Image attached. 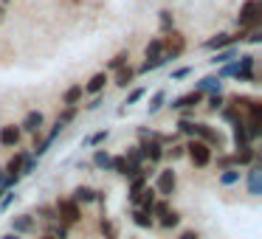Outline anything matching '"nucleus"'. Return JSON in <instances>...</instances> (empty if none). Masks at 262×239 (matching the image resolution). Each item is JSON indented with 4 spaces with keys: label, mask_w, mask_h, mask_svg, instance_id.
Returning <instances> with one entry per match:
<instances>
[{
    "label": "nucleus",
    "mask_w": 262,
    "mask_h": 239,
    "mask_svg": "<svg viewBox=\"0 0 262 239\" xmlns=\"http://www.w3.org/2000/svg\"><path fill=\"white\" fill-rule=\"evenodd\" d=\"M71 200H74L76 205H93L96 203V188H91V186H76L74 192H71Z\"/></svg>",
    "instance_id": "obj_15"
},
{
    "label": "nucleus",
    "mask_w": 262,
    "mask_h": 239,
    "mask_svg": "<svg viewBox=\"0 0 262 239\" xmlns=\"http://www.w3.org/2000/svg\"><path fill=\"white\" fill-rule=\"evenodd\" d=\"M161 45H164V57H166V62H169V59H178L186 51V37L172 29V31H166V37H161Z\"/></svg>",
    "instance_id": "obj_5"
},
{
    "label": "nucleus",
    "mask_w": 262,
    "mask_h": 239,
    "mask_svg": "<svg viewBox=\"0 0 262 239\" xmlns=\"http://www.w3.org/2000/svg\"><path fill=\"white\" fill-rule=\"evenodd\" d=\"M104 203H107V194H104V192H96V205H104Z\"/></svg>",
    "instance_id": "obj_48"
},
{
    "label": "nucleus",
    "mask_w": 262,
    "mask_h": 239,
    "mask_svg": "<svg viewBox=\"0 0 262 239\" xmlns=\"http://www.w3.org/2000/svg\"><path fill=\"white\" fill-rule=\"evenodd\" d=\"M99 107H102V96H93L91 104H85V110H99Z\"/></svg>",
    "instance_id": "obj_47"
},
{
    "label": "nucleus",
    "mask_w": 262,
    "mask_h": 239,
    "mask_svg": "<svg viewBox=\"0 0 262 239\" xmlns=\"http://www.w3.org/2000/svg\"><path fill=\"white\" fill-rule=\"evenodd\" d=\"M223 107H226V99H223V93H217V96H209V113H220Z\"/></svg>",
    "instance_id": "obj_41"
},
{
    "label": "nucleus",
    "mask_w": 262,
    "mask_h": 239,
    "mask_svg": "<svg viewBox=\"0 0 262 239\" xmlns=\"http://www.w3.org/2000/svg\"><path fill=\"white\" fill-rule=\"evenodd\" d=\"M164 104H166V90H155L152 99H149V104H147V113L149 115L161 113V110H164Z\"/></svg>",
    "instance_id": "obj_27"
},
{
    "label": "nucleus",
    "mask_w": 262,
    "mask_h": 239,
    "mask_svg": "<svg viewBox=\"0 0 262 239\" xmlns=\"http://www.w3.org/2000/svg\"><path fill=\"white\" fill-rule=\"evenodd\" d=\"M20 138H23V132H20V127H17V124H3V127H0V147L17 149Z\"/></svg>",
    "instance_id": "obj_11"
},
{
    "label": "nucleus",
    "mask_w": 262,
    "mask_h": 239,
    "mask_svg": "<svg viewBox=\"0 0 262 239\" xmlns=\"http://www.w3.org/2000/svg\"><path fill=\"white\" fill-rule=\"evenodd\" d=\"M124 65H130V54H127V51H119V54H116V57L107 62V70H113V74H116V70L124 68Z\"/></svg>",
    "instance_id": "obj_32"
},
{
    "label": "nucleus",
    "mask_w": 262,
    "mask_h": 239,
    "mask_svg": "<svg viewBox=\"0 0 262 239\" xmlns=\"http://www.w3.org/2000/svg\"><path fill=\"white\" fill-rule=\"evenodd\" d=\"M138 149H141L144 160H149V166H155V163L164 160V149L166 147H161L158 141H141V144H138Z\"/></svg>",
    "instance_id": "obj_12"
},
{
    "label": "nucleus",
    "mask_w": 262,
    "mask_h": 239,
    "mask_svg": "<svg viewBox=\"0 0 262 239\" xmlns=\"http://www.w3.org/2000/svg\"><path fill=\"white\" fill-rule=\"evenodd\" d=\"M34 214H37L34 220H42V222H54V220H57V211H54V205H46V203L37 205Z\"/></svg>",
    "instance_id": "obj_29"
},
{
    "label": "nucleus",
    "mask_w": 262,
    "mask_h": 239,
    "mask_svg": "<svg viewBox=\"0 0 262 239\" xmlns=\"http://www.w3.org/2000/svg\"><path fill=\"white\" fill-rule=\"evenodd\" d=\"M133 79H136V68L124 65V68H119V70H116L113 85H116V87H130V85H133Z\"/></svg>",
    "instance_id": "obj_20"
},
{
    "label": "nucleus",
    "mask_w": 262,
    "mask_h": 239,
    "mask_svg": "<svg viewBox=\"0 0 262 239\" xmlns=\"http://www.w3.org/2000/svg\"><path fill=\"white\" fill-rule=\"evenodd\" d=\"M234 127V135H231V141H234V147L237 149H243V147H248V132H245V124H243V118L237 121V124H231Z\"/></svg>",
    "instance_id": "obj_22"
},
{
    "label": "nucleus",
    "mask_w": 262,
    "mask_h": 239,
    "mask_svg": "<svg viewBox=\"0 0 262 239\" xmlns=\"http://www.w3.org/2000/svg\"><path fill=\"white\" fill-rule=\"evenodd\" d=\"M104 85H107V74H104V70H99V74H93L91 79H88V85L82 87V90H85L88 96H102Z\"/></svg>",
    "instance_id": "obj_16"
},
{
    "label": "nucleus",
    "mask_w": 262,
    "mask_h": 239,
    "mask_svg": "<svg viewBox=\"0 0 262 239\" xmlns=\"http://www.w3.org/2000/svg\"><path fill=\"white\" fill-rule=\"evenodd\" d=\"M46 236H54V239H71V225L54 220V222H46Z\"/></svg>",
    "instance_id": "obj_19"
},
{
    "label": "nucleus",
    "mask_w": 262,
    "mask_h": 239,
    "mask_svg": "<svg viewBox=\"0 0 262 239\" xmlns=\"http://www.w3.org/2000/svg\"><path fill=\"white\" fill-rule=\"evenodd\" d=\"M9 228H12V233H17V236H26V233L37 231V220H34V214H17V217L9 220Z\"/></svg>",
    "instance_id": "obj_7"
},
{
    "label": "nucleus",
    "mask_w": 262,
    "mask_h": 239,
    "mask_svg": "<svg viewBox=\"0 0 262 239\" xmlns=\"http://www.w3.org/2000/svg\"><path fill=\"white\" fill-rule=\"evenodd\" d=\"M0 197H3V192H0Z\"/></svg>",
    "instance_id": "obj_53"
},
{
    "label": "nucleus",
    "mask_w": 262,
    "mask_h": 239,
    "mask_svg": "<svg viewBox=\"0 0 262 239\" xmlns=\"http://www.w3.org/2000/svg\"><path fill=\"white\" fill-rule=\"evenodd\" d=\"M37 239H54V236H46V233H42V236H37Z\"/></svg>",
    "instance_id": "obj_50"
},
{
    "label": "nucleus",
    "mask_w": 262,
    "mask_h": 239,
    "mask_svg": "<svg viewBox=\"0 0 262 239\" xmlns=\"http://www.w3.org/2000/svg\"><path fill=\"white\" fill-rule=\"evenodd\" d=\"M186 147V158L192 160V166L194 169H206V166L214 160V149L211 147H206L203 141H198V138H192L189 144H183Z\"/></svg>",
    "instance_id": "obj_1"
},
{
    "label": "nucleus",
    "mask_w": 262,
    "mask_h": 239,
    "mask_svg": "<svg viewBox=\"0 0 262 239\" xmlns=\"http://www.w3.org/2000/svg\"><path fill=\"white\" fill-rule=\"evenodd\" d=\"M130 220H133V225L141 228V231H152V228H155V220L147 214V211H141V208H133L130 211Z\"/></svg>",
    "instance_id": "obj_18"
},
{
    "label": "nucleus",
    "mask_w": 262,
    "mask_h": 239,
    "mask_svg": "<svg viewBox=\"0 0 262 239\" xmlns=\"http://www.w3.org/2000/svg\"><path fill=\"white\" fill-rule=\"evenodd\" d=\"M262 17V3L259 0H245L239 6V14H237V26L239 29H254Z\"/></svg>",
    "instance_id": "obj_4"
},
{
    "label": "nucleus",
    "mask_w": 262,
    "mask_h": 239,
    "mask_svg": "<svg viewBox=\"0 0 262 239\" xmlns=\"http://www.w3.org/2000/svg\"><path fill=\"white\" fill-rule=\"evenodd\" d=\"M14 197H17V194H14V188H9V192H3V197H0V211H6L9 205L14 203Z\"/></svg>",
    "instance_id": "obj_42"
},
{
    "label": "nucleus",
    "mask_w": 262,
    "mask_h": 239,
    "mask_svg": "<svg viewBox=\"0 0 262 239\" xmlns=\"http://www.w3.org/2000/svg\"><path fill=\"white\" fill-rule=\"evenodd\" d=\"M110 158H113V155H110L107 149H96V152H93V158H91V166L110 172Z\"/></svg>",
    "instance_id": "obj_26"
},
{
    "label": "nucleus",
    "mask_w": 262,
    "mask_h": 239,
    "mask_svg": "<svg viewBox=\"0 0 262 239\" xmlns=\"http://www.w3.org/2000/svg\"><path fill=\"white\" fill-rule=\"evenodd\" d=\"M245 40H248L251 45H259V42H262V34H259L256 29H251V34H245Z\"/></svg>",
    "instance_id": "obj_45"
},
{
    "label": "nucleus",
    "mask_w": 262,
    "mask_h": 239,
    "mask_svg": "<svg viewBox=\"0 0 262 239\" xmlns=\"http://www.w3.org/2000/svg\"><path fill=\"white\" fill-rule=\"evenodd\" d=\"M0 239H23V236H17V233H12V231H9V233H3Z\"/></svg>",
    "instance_id": "obj_49"
},
{
    "label": "nucleus",
    "mask_w": 262,
    "mask_h": 239,
    "mask_svg": "<svg viewBox=\"0 0 262 239\" xmlns=\"http://www.w3.org/2000/svg\"><path fill=\"white\" fill-rule=\"evenodd\" d=\"M178 132H181V135L194 138V132H198V121H192V118H181V121H178Z\"/></svg>",
    "instance_id": "obj_34"
},
{
    "label": "nucleus",
    "mask_w": 262,
    "mask_h": 239,
    "mask_svg": "<svg viewBox=\"0 0 262 239\" xmlns=\"http://www.w3.org/2000/svg\"><path fill=\"white\" fill-rule=\"evenodd\" d=\"M256 160H259V155H256V149H254V144H248V147H243V149H237V152H234V166H237V169H248L251 163H256Z\"/></svg>",
    "instance_id": "obj_14"
},
{
    "label": "nucleus",
    "mask_w": 262,
    "mask_h": 239,
    "mask_svg": "<svg viewBox=\"0 0 262 239\" xmlns=\"http://www.w3.org/2000/svg\"><path fill=\"white\" fill-rule=\"evenodd\" d=\"M237 59V51L234 48H226V51H217L214 57H211V65H228Z\"/></svg>",
    "instance_id": "obj_30"
},
{
    "label": "nucleus",
    "mask_w": 262,
    "mask_h": 239,
    "mask_svg": "<svg viewBox=\"0 0 262 239\" xmlns=\"http://www.w3.org/2000/svg\"><path fill=\"white\" fill-rule=\"evenodd\" d=\"M144 93H147V90H144V87H136V90H130V96H127V107H130V104H138V102H141V99H144Z\"/></svg>",
    "instance_id": "obj_43"
},
{
    "label": "nucleus",
    "mask_w": 262,
    "mask_h": 239,
    "mask_svg": "<svg viewBox=\"0 0 262 239\" xmlns=\"http://www.w3.org/2000/svg\"><path fill=\"white\" fill-rule=\"evenodd\" d=\"M206 96H200L198 90H189V93H183V96H178V99H172L169 102V110H178V113H183V110H194L200 102H203Z\"/></svg>",
    "instance_id": "obj_10"
},
{
    "label": "nucleus",
    "mask_w": 262,
    "mask_h": 239,
    "mask_svg": "<svg viewBox=\"0 0 262 239\" xmlns=\"http://www.w3.org/2000/svg\"><path fill=\"white\" fill-rule=\"evenodd\" d=\"M192 74V68H189V65H183V68H178V70H172V79H186V76Z\"/></svg>",
    "instance_id": "obj_44"
},
{
    "label": "nucleus",
    "mask_w": 262,
    "mask_h": 239,
    "mask_svg": "<svg viewBox=\"0 0 262 239\" xmlns=\"http://www.w3.org/2000/svg\"><path fill=\"white\" fill-rule=\"evenodd\" d=\"M54 211H57V220L65 222V225H76V222H82V208L71 197L57 200V203H54Z\"/></svg>",
    "instance_id": "obj_3"
},
{
    "label": "nucleus",
    "mask_w": 262,
    "mask_h": 239,
    "mask_svg": "<svg viewBox=\"0 0 262 239\" xmlns=\"http://www.w3.org/2000/svg\"><path fill=\"white\" fill-rule=\"evenodd\" d=\"M42 124H46V115L40 113V110H29L26 113V118L20 121V132H29V135H40L42 132Z\"/></svg>",
    "instance_id": "obj_8"
},
{
    "label": "nucleus",
    "mask_w": 262,
    "mask_h": 239,
    "mask_svg": "<svg viewBox=\"0 0 262 239\" xmlns=\"http://www.w3.org/2000/svg\"><path fill=\"white\" fill-rule=\"evenodd\" d=\"M239 177H243V172H239V169H223L220 175H217V183L228 188V186H237Z\"/></svg>",
    "instance_id": "obj_23"
},
{
    "label": "nucleus",
    "mask_w": 262,
    "mask_h": 239,
    "mask_svg": "<svg viewBox=\"0 0 262 239\" xmlns=\"http://www.w3.org/2000/svg\"><path fill=\"white\" fill-rule=\"evenodd\" d=\"M0 23H3V6H0Z\"/></svg>",
    "instance_id": "obj_51"
},
{
    "label": "nucleus",
    "mask_w": 262,
    "mask_h": 239,
    "mask_svg": "<svg viewBox=\"0 0 262 239\" xmlns=\"http://www.w3.org/2000/svg\"><path fill=\"white\" fill-rule=\"evenodd\" d=\"M223 169H237L234 166V155H228V152L217 155V172H223Z\"/></svg>",
    "instance_id": "obj_40"
},
{
    "label": "nucleus",
    "mask_w": 262,
    "mask_h": 239,
    "mask_svg": "<svg viewBox=\"0 0 262 239\" xmlns=\"http://www.w3.org/2000/svg\"><path fill=\"white\" fill-rule=\"evenodd\" d=\"M181 220H183V217H181V211L169 208V214H166V217H161V220H158V225L164 228V231H172V228H178V225H181Z\"/></svg>",
    "instance_id": "obj_28"
},
{
    "label": "nucleus",
    "mask_w": 262,
    "mask_h": 239,
    "mask_svg": "<svg viewBox=\"0 0 262 239\" xmlns=\"http://www.w3.org/2000/svg\"><path fill=\"white\" fill-rule=\"evenodd\" d=\"M155 200H158V194H155V188L152 186H147L141 194H138V203H136V208H141V211H152V205H155Z\"/></svg>",
    "instance_id": "obj_21"
},
{
    "label": "nucleus",
    "mask_w": 262,
    "mask_h": 239,
    "mask_svg": "<svg viewBox=\"0 0 262 239\" xmlns=\"http://www.w3.org/2000/svg\"><path fill=\"white\" fill-rule=\"evenodd\" d=\"M194 138L203 141L206 147H211V149H220L223 144H226V135H223L220 130H214L211 124H203V121H198V132H194Z\"/></svg>",
    "instance_id": "obj_6"
},
{
    "label": "nucleus",
    "mask_w": 262,
    "mask_h": 239,
    "mask_svg": "<svg viewBox=\"0 0 262 239\" xmlns=\"http://www.w3.org/2000/svg\"><path fill=\"white\" fill-rule=\"evenodd\" d=\"M3 3H9V0H3Z\"/></svg>",
    "instance_id": "obj_52"
},
{
    "label": "nucleus",
    "mask_w": 262,
    "mask_h": 239,
    "mask_svg": "<svg viewBox=\"0 0 262 239\" xmlns=\"http://www.w3.org/2000/svg\"><path fill=\"white\" fill-rule=\"evenodd\" d=\"M107 138H110V130H99V132H93L91 138H85V147H102Z\"/></svg>",
    "instance_id": "obj_36"
},
{
    "label": "nucleus",
    "mask_w": 262,
    "mask_h": 239,
    "mask_svg": "<svg viewBox=\"0 0 262 239\" xmlns=\"http://www.w3.org/2000/svg\"><path fill=\"white\" fill-rule=\"evenodd\" d=\"M178 239H200V233L194 231V228H189V231H181V236Z\"/></svg>",
    "instance_id": "obj_46"
},
{
    "label": "nucleus",
    "mask_w": 262,
    "mask_h": 239,
    "mask_svg": "<svg viewBox=\"0 0 262 239\" xmlns=\"http://www.w3.org/2000/svg\"><path fill=\"white\" fill-rule=\"evenodd\" d=\"M158 23H161V31H172L175 29V17H172V12H158Z\"/></svg>",
    "instance_id": "obj_39"
},
{
    "label": "nucleus",
    "mask_w": 262,
    "mask_h": 239,
    "mask_svg": "<svg viewBox=\"0 0 262 239\" xmlns=\"http://www.w3.org/2000/svg\"><path fill=\"white\" fill-rule=\"evenodd\" d=\"M37 163H40V158H34V155H26V160H23V169H20V177H26V175H34L37 172Z\"/></svg>",
    "instance_id": "obj_37"
},
{
    "label": "nucleus",
    "mask_w": 262,
    "mask_h": 239,
    "mask_svg": "<svg viewBox=\"0 0 262 239\" xmlns=\"http://www.w3.org/2000/svg\"><path fill=\"white\" fill-rule=\"evenodd\" d=\"M155 194H158L161 200H169L172 194L178 192V172L172 169V166H166V169H161L158 175H155Z\"/></svg>",
    "instance_id": "obj_2"
},
{
    "label": "nucleus",
    "mask_w": 262,
    "mask_h": 239,
    "mask_svg": "<svg viewBox=\"0 0 262 239\" xmlns=\"http://www.w3.org/2000/svg\"><path fill=\"white\" fill-rule=\"evenodd\" d=\"M245 186H248L251 197H259L262 194V166H259V160L248 166V172H245Z\"/></svg>",
    "instance_id": "obj_9"
},
{
    "label": "nucleus",
    "mask_w": 262,
    "mask_h": 239,
    "mask_svg": "<svg viewBox=\"0 0 262 239\" xmlns=\"http://www.w3.org/2000/svg\"><path fill=\"white\" fill-rule=\"evenodd\" d=\"M220 115H223V121H228V124H237L243 115H239V110L237 107H231V104H226V107L220 110Z\"/></svg>",
    "instance_id": "obj_38"
},
{
    "label": "nucleus",
    "mask_w": 262,
    "mask_h": 239,
    "mask_svg": "<svg viewBox=\"0 0 262 239\" xmlns=\"http://www.w3.org/2000/svg\"><path fill=\"white\" fill-rule=\"evenodd\" d=\"M99 231H102L104 239H119V225L107 217H99Z\"/></svg>",
    "instance_id": "obj_24"
},
{
    "label": "nucleus",
    "mask_w": 262,
    "mask_h": 239,
    "mask_svg": "<svg viewBox=\"0 0 262 239\" xmlns=\"http://www.w3.org/2000/svg\"><path fill=\"white\" fill-rule=\"evenodd\" d=\"M164 158H169L172 163H175V160L186 158V147H183V144H172L169 149H164Z\"/></svg>",
    "instance_id": "obj_33"
},
{
    "label": "nucleus",
    "mask_w": 262,
    "mask_h": 239,
    "mask_svg": "<svg viewBox=\"0 0 262 239\" xmlns=\"http://www.w3.org/2000/svg\"><path fill=\"white\" fill-rule=\"evenodd\" d=\"M82 99H85V90H82V85L65 87V93H62V104H65V107H79Z\"/></svg>",
    "instance_id": "obj_17"
},
{
    "label": "nucleus",
    "mask_w": 262,
    "mask_h": 239,
    "mask_svg": "<svg viewBox=\"0 0 262 239\" xmlns=\"http://www.w3.org/2000/svg\"><path fill=\"white\" fill-rule=\"evenodd\" d=\"M76 113H79V107H65L62 113L57 115V124H59V127H62V130H65V127H68L71 121L76 118Z\"/></svg>",
    "instance_id": "obj_35"
},
{
    "label": "nucleus",
    "mask_w": 262,
    "mask_h": 239,
    "mask_svg": "<svg viewBox=\"0 0 262 239\" xmlns=\"http://www.w3.org/2000/svg\"><path fill=\"white\" fill-rule=\"evenodd\" d=\"M194 90H198L200 96H217V93H223V79H217V76H203V79L194 85Z\"/></svg>",
    "instance_id": "obj_13"
},
{
    "label": "nucleus",
    "mask_w": 262,
    "mask_h": 239,
    "mask_svg": "<svg viewBox=\"0 0 262 239\" xmlns=\"http://www.w3.org/2000/svg\"><path fill=\"white\" fill-rule=\"evenodd\" d=\"M166 214H169V200H161L158 197V200H155V205H152V211H149V217L158 222L161 217H166Z\"/></svg>",
    "instance_id": "obj_31"
},
{
    "label": "nucleus",
    "mask_w": 262,
    "mask_h": 239,
    "mask_svg": "<svg viewBox=\"0 0 262 239\" xmlns=\"http://www.w3.org/2000/svg\"><path fill=\"white\" fill-rule=\"evenodd\" d=\"M124 160L133 166V169H141V166L147 163V160H144V155H141V149H138V147H127V149H124Z\"/></svg>",
    "instance_id": "obj_25"
}]
</instances>
